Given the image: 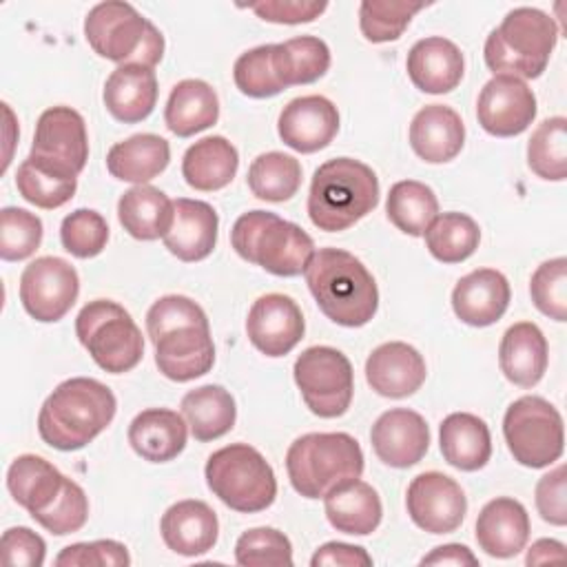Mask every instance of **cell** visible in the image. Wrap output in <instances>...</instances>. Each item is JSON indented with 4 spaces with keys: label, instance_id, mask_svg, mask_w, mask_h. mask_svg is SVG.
Segmentation results:
<instances>
[{
    "label": "cell",
    "instance_id": "cell-19",
    "mask_svg": "<svg viewBox=\"0 0 567 567\" xmlns=\"http://www.w3.org/2000/svg\"><path fill=\"white\" fill-rule=\"evenodd\" d=\"M279 137L297 153H317L326 148L339 131V111L323 95H303L290 100L279 113Z\"/></svg>",
    "mask_w": 567,
    "mask_h": 567
},
{
    "label": "cell",
    "instance_id": "cell-23",
    "mask_svg": "<svg viewBox=\"0 0 567 567\" xmlns=\"http://www.w3.org/2000/svg\"><path fill=\"white\" fill-rule=\"evenodd\" d=\"M217 226L219 217L208 202L179 197L173 202V224L164 246L182 261H202L217 244Z\"/></svg>",
    "mask_w": 567,
    "mask_h": 567
},
{
    "label": "cell",
    "instance_id": "cell-31",
    "mask_svg": "<svg viewBox=\"0 0 567 567\" xmlns=\"http://www.w3.org/2000/svg\"><path fill=\"white\" fill-rule=\"evenodd\" d=\"M64 483L66 476L38 454H22L13 458L7 472L9 494L31 514V518L53 505Z\"/></svg>",
    "mask_w": 567,
    "mask_h": 567
},
{
    "label": "cell",
    "instance_id": "cell-18",
    "mask_svg": "<svg viewBox=\"0 0 567 567\" xmlns=\"http://www.w3.org/2000/svg\"><path fill=\"white\" fill-rule=\"evenodd\" d=\"M372 450L390 467L416 465L430 447V427L425 419L408 408L383 412L370 430Z\"/></svg>",
    "mask_w": 567,
    "mask_h": 567
},
{
    "label": "cell",
    "instance_id": "cell-52",
    "mask_svg": "<svg viewBox=\"0 0 567 567\" xmlns=\"http://www.w3.org/2000/svg\"><path fill=\"white\" fill-rule=\"evenodd\" d=\"M2 563L18 567H40L47 556V543L29 527H9L0 540Z\"/></svg>",
    "mask_w": 567,
    "mask_h": 567
},
{
    "label": "cell",
    "instance_id": "cell-7",
    "mask_svg": "<svg viewBox=\"0 0 567 567\" xmlns=\"http://www.w3.org/2000/svg\"><path fill=\"white\" fill-rule=\"evenodd\" d=\"M286 470L297 494L323 498L339 483L361 478L363 452L346 432H310L290 443Z\"/></svg>",
    "mask_w": 567,
    "mask_h": 567
},
{
    "label": "cell",
    "instance_id": "cell-3",
    "mask_svg": "<svg viewBox=\"0 0 567 567\" xmlns=\"http://www.w3.org/2000/svg\"><path fill=\"white\" fill-rule=\"evenodd\" d=\"M303 275L319 310L330 321L346 328H359L377 315V281L352 252L341 248H319Z\"/></svg>",
    "mask_w": 567,
    "mask_h": 567
},
{
    "label": "cell",
    "instance_id": "cell-43",
    "mask_svg": "<svg viewBox=\"0 0 567 567\" xmlns=\"http://www.w3.org/2000/svg\"><path fill=\"white\" fill-rule=\"evenodd\" d=\"M16 186H18V193L22 195V199H27L29 204L44 208V210H53V208L64 206L75 195L78 177L64 175L60 171H53L49 166L33 162L31 157H27L18 166Z\"/></svg>",
    "mask_w": 567,
    "mask_h": 567
},
{
    "label": "cell",
    "instance_id": "cell-37",
    "mask_svg": "<svg viewBox=\"0 0 567 567\" xmlns=\"http://www.w3.org/2000/svg\"><path fill=\"white\" fill-rule=\"evenodd\" d=\"M182 416L190 427V434L206 443L228 434L237 419L235 399L221 385H199L188 390L182 399Z\"/></svg>",
    "mask_w": 567,
    "mask_h": 567
},
{
    "label": "cell",
    "instance_id": "cell-12",
    "mask_svg": "<svg viewBox=\"0 0 567 567\" xmlns=\"http://www.w3.org/2000/svg\"><path fill=\"white\" fill-rule=\"evenodd\" d=\"M292 374L312 414L337 419L348 412L354 394V372L341 350L312 346L297 357Z\"/></svg>",
    "mask_w": 567,
    "mask_h": 567
},
{
    "label": "cell",
    "instance_id": "cell-10",
    "mask_svg": "<svg viewBox=\"0 0 567 567\" xmlns=\"http://www.w3.org/2000/svg\"><path fill=\"white\" fill-rule=\"evenodd\" d=\"M75 334L91 359L111 374L133 370L144 357V337L128 310L111 299L89 301L75 317Z\"/></svg>",
    "mask_w": 567,
    "mask_h": 567
},
{
    "label": "cell",
    "instance_id": "cell-1",
    "mask_svg": "<svg viewBox=\"0 0 567 567\" xmlns=\"http://www.w3.org/2000/svg\"><path fill=\"white\" fill-rule=\"evenodd\" d=\"M146 332L155 346V365L166 379L186 383L210 372L215 343L208 317L190 297H159L146 312Z\"/></svg>",
    "mask_w": 567,
    "mask_h": 567
},
{
    "label": "cell",
    "instance_id": "cell-4",
    "mask_svg": "<svg viewBox=\"0 0 567 567\" xmlns=\"http://www.w3.org/2000/svg\"><path fill=\"white\" fill-rule=\"evenodd\" d=\"M379 204L377 173L352 157H337L321 164L310 182L308 215L326 233L354 226Z\"/></svg>",
    "mask_w": 567,
    "mask_h": 567
},
{
    "label": "cell",
    "instance_id": "cell-41",
    "mask_svg": "<svg viewBox=\"0 0 567 567\" xmlns=\"http://www.w3.org/2000/svg\"><path fill=\"white\" fill-rule=\"evenodd\" d=\"M301 186V164L279 151L261 153L248 168V188L264 202H288Z\"/></svg>",
    "mask_w": 567,
    "mask_h": 567
},
{
    "label": "cell",
    "instance_id": "cell-25",
    "mask_svg": "<svg viewBox=\"0 0 567 567\" xmlns=\"http://www.w3.org/2000/svg\"><path fill=\"white\" fill-rule=\"evenodd\" d=\"M476 543L494 558H512L529 540V516L523 503L509 496L492 498L476 518Z\"/></svg>",
    "mask_w": 567,
    "mask_h": 567
},
{
    "label": "cell",
    "instance_id": "cell-51",
    "mask_svg": "<svg viewBox=\"0 0 567 567\" xmlns=\"http://www.w3.org/2000/svg\"><path fill=\"white\" fill-rule=\"evenodd\" d=\"M53 563L58 567H126L131 556L117 540H91L66 545Z\"/></svg>",
    "mask_w": 567,
    "mask_h": 567
},
{
    "label": "cell",
    "instance_id": "cell-39",
    "mask_svg": "<svg viewBox=\"0 0 567 567\" xmlns=\"http://www.w3.org/2000/svg\"><path fill=\"white\" fill-rule=\"evenodd\" d=\"M385 213L401 233L421 237L430 221L439 215V199L427 184L403 179L390 186Z\"/></svg>",
    "mask_w": 567,
    "mask_h": 567
},
{
    "label": "cell",
    "instance_id": "cell-33",
    "mask_svg": "<svg viewBox=\"0 0 567 567\" xmlns=\"http://www.w3.org/2000/svg\"><path fill=\"white\" fill-rule=\"evenodd\" d=\"M171 162V146L155 133H137L117 142L106 153V168L120 182L135 186L151 182Z\"/></svg>",
    "mask_w": 567,
    "mask_h": 567
},
{
    "label": "cell",
    "instance_id": "cell-14",
    "mask_svg": "<svg viewBox=\"0 0 567 567\" xmlns=\"http://www.w3.org/2000/svg\"><path fill=\"white\" fill-rule=\"evenodd\" d=\"M78 295V270L62 257H38L20 275V301L35 321H60L73 308Z\"/></svg>",
    "mask_w": 567,
    "mask_h": 567
},
{
    "label": "cell",
    "instance_id": "cell-42",
    "mask_svg": "<svg viewBox=\"0 0 567 567\" xmlns=\"http://www.w3.org/2000/svg\"><path fill=\"white\" fill-rule=\"evenodd\" d=\"M527 166L547 182L567 177V120L563 115L543 120L536 126L527 142Z\"/></svg>",
    "mask_w": 567,
    "mask_h": 567
},
{
    "label": "cell",
    "instance_id": "cell-50",
    "mask_svg": "<svg viewBox=\"0 0 567 567\" xmlns=\"http://www.w3.org/2000/svg\"><path fill=\"white\" fill-rule=\"evenodd\" d=\"M89 518V498L84 489L66 478L60 496L53 501V505L40 514L33 516L35 523H40L47 532L55 536H66L73 532H80Z\"/></svg>",
    "mask_w": 567,
    "mask_h": 567
},
{
    "label": "cell",
    "instance_id": "cell-15",
    "mask_svg": "<svg viewBox=\"0 0 567 567\" xmlns=\"http://www.w3.org/2000/svg\"><path fill=\"white\" fill-rule=\"evenodd\" d=\"M405 507L412 523L423 532L450 534L461 527L467 512V498L452 476L423 472L408 485Z\"/></svg>",
    "mask_w": 567,
    "mask_h": 567
},
{
    "label": "cell",
    "instance_id": "cell-8",
    "mask_svg": "<svg viewBox=\"0 0 567 567\" xmlns=\"http://www.w3.org/2000/svg\"><path fill=\"white\" fill-rule=\"evenodd\" d=\"M89 47L111 62L153 69L164 55L162 31L133 4L109 0L95 4L84 18Z\"/></svg>",
    "mask_w": 567,
    "mask_h": 567
},
{
    "label": "cell",
    "instance_id": "cell-38",
    "mask_svg": "<svg viewBox=\"0 0 567 567\" xmlns=\"http://www.w3.org/2000/svg\"><path fill=\"white\" fill-rule=\"evenodd\" d=\"M272 69L284 89L317 82L330 69V49L317 35L272 44Z\"/></svg>",
    "mask_w": 567,
    "mask_h": 567
},
{
    "label": "cell",
    "instance_id": "cell-48",
    "mask_svg": "<svg viewBox=\"0 0 567 567\" xmlns=\"http://www.w3.org/2000/svg\"><path fill=\"white\" fill-rule=\"evenodd\" d=\"M233 78L237 89L255 100L272 97L284 91L272 69V44H261L244 51L233 66Z\"/></svg>",
    "mask_w": 567,
    "mask_h": 567
},
{
    "label": "cell",
    "instance_id": "cell-5",
    "mask_svg": "<svg viewBox=\"0 0 567 567\" xmlns=\"http://www.w3.org/2000/svg\"><path fill=\"white\" fill-rule=\"evenodd\" d=\"M558 40L551 16L534 7L512 9L485 40V64L494 75L534 80L543 75Z\"/></svg>",
    "mask_w": 567,
    "mask_h": 567
},
{
    "label": "cell",
    "instance_id": "cell-28",
    "mask_svg": "<svg viewBox=\"0 0 567 567\" xmlns=\"http://www.w3.org/2000/svg\"><path fill=\"white\" fill-rule=\"evenodd\" d=\"M106 111L124 124L146 120L157 102L155 71L142 64H122L106 78L102 93Z\"/></svg>",
    "mask_w": 567,
    "mask_h": 567
},
{
    "label": "cell",
    "instance_id": "cell-46",
    "mask_svg": "<svg viewBox=\"0 0 567 567\" xmlns=\"http://www.w3.org/2000/svg\"><path fill=\"white\" fill-rule=\"evenodd\" d=\"M60 241L66 252L78 259L97 257L109 241L106 219L91 208H78L62 219Z\"/></svg>",
    "mask_w": 567,
    "mask_h": 567
},
{
    "label": "cell",
    "instance_id": "cell-40",
    "mask_svg": "<svg viewBox=\"0 0 567 567\" xmlns=\"http://www.w3.org/2000/svg\"><path fill=\"white\" fill-rule=\"evenodd\" d=\"M430 255L443 264H461L474 255L481 241L478 224L465 213H441L425 228Z\"/></svg>",
    "mask_w": 567,
    "mask_h": 567
},
{
    "label": "cell",
    "instance_id": "cell-27",
    "mask_svg": "<svg viewBox=\"0 0 567 567\" xmlns=\"http://www.w3.org/2000/svg\"><path fill=\"white\" fill-rule=\"evenodd\" d=\"M186 419L168 408L142 410L128 425V443L148 463L173 461L186 447Z\"/></svg>",
    "mask_w": 567,
    "mask_h": 567
},
{
    "label": "cell",
    "instance_id": "cell-57",
    "mask_svg": "<svg viewBox=\"0 0 567 567\" xmlns=\"http://www.w3.org/2000/svg\"><path fill=\"white\" fill-rule=\"evenodd\" d=\"M563 560H565V545L554 538L536 540L525 556L527 565H545V563H563Z\"/></svg>",
    "mask_w": 567,
    "mask_h": 567
},
{
    "label": "cell",
    "instance_id": "cell-47",
    "mask_svg": "<svg viewBox=\"0 0 567 567\" xmlns=\"http://www.w3.org/2000/svg\"><path fill=\"white\" fill-rule=\"evenodd\" d=\"M42 241V221L38 215L7 206L0 210V257L22 261L31 257Z\"/></svg>",
    "mask_w": 567,
    "mask_h": 567
},
{
    "label": "cell",
    "instance_id": "cell-20",
    "mask_svg": "<svg viewBox=\"0 0 567 567\" xmlns=\"http://www.w3.org/2000/svg\"><path fill=\"white\" fill-rule=\"evenodd\" d=\"M425 374V359L416 348L403 341L381 343L365 361L368 385L388 399L414 394L423 385Z\"/></svg>",
    "mask_w": 567,
    "mask_h": 567
},
{
    "label": "cell",
    "instance_id": "cell-34",
    "mask_svg": "<svg viewBox=\"0 0 567 567\" xmlns=\"http://www.w3.org/2000/svg\"><path fill=\"white\" fill-rule=\"evenodd\" d=\"M217 117L219 100L208 82L188 78L173 86L164 109V122L171 133L177 137H190L210 128Z\"/></svg>",
    "mask_w": 567,
    "mask_h": 567
},
{
    "label": "cell",
    "instance_id": "cell-56",
    "mask_svg": "<svg viewBox=\"0 0 567 567\" xmlns=\"http://www.w3.org/2000/svg\"><path fill=\"white\" fill-rule=\"evenodd\" d=\"M421 565H454V567L472 565L474 567L478 565V558L472 554L470 547L461 543H447V545L434 547L427 556H423Z\"/></svg>",
    "mask_w": 567,
    "mask_h": 567
},
{
    "label": "cell",
    "instance_id": "cell-32",
    "mask_svg": "<svg viewBox=\"0 0 567 567\" xmlns=\"http://www.w3.org/2000/svg\"><path fill=\"white\" fill-rule=\"evenodd\" d=\"M439 443L443 458L461 472H476L492 456L489 427L470 412L447 414L439 427Z\"/></svg>",
    "mask_w": 567,
    "mask_h": 567
},
{
    "label": "cell",
    "instance_id": "cell-30",
    "mask_svg": "<svg viewBox=\"0 0 567 567\" xmlns=\"http://www.w3.org/2000/svg\"><path fill=\"white\" fill-rule=\"evenodd\" d=\"M323 509L328 523L343 534L368 536L372 534L383 516L381 498L372 485L361 478H350L332 487L323 496Z\"/></svg>",
    "mask_w": 567,
    "mask_h": 567
},
{
    "label": "cell",
    "instance_id": "cell-17",
    "mask_svg": "<svg viewBox=\"0 0 567 567\" xmlns=\"http://www.w3.org/2000/svg\"><path fill=\"white\" fill-rule=\"evenodd\" d=\"M303 315L297 301L281 292L259 297L248 310V341L266 357H284L303 339Z\"/></svg>",
    "mask_w": 567,
    "mask_h": 567
},
{
    "label": "cell",
    "instance_id": "cell-26",
    "mask_svg": "<svg viewBox=\"0 0 567 567\" xmlns=\"http://www.w3.org/2000/svg\"><path fill=\"white\" fill-rule=\"evenodd\" d=\"M465 144V124L461 115L445 104L423 106L410 124V146L427 164L454 159Z\"/></svg>",
    "mask_w": 567,
    "mask_h": 567
},
{
    "label": "cell",
    "instance_id": "cell-45",
    "mask_svg": "<svg viewBox=\"0 0 567 567\" xmlns=\"http://www.w3.org/2000/svg\"><path fill=\"white\" fill-rule=\"evenodd\" d=\"M235 560L244 567H290L292 545L275 527H252L237 538Z\"/></svg>",
    "mask_w": 567,
    "mask_h": 567
},
{
    "label": "cell",
    "instance_id": "cell-6",
    "mask_svg": "<svg viewBox=\"0 0 567 567\" xmlns=\"http://www.w3.org/2000/svg\"><path fill=\"white\" fill-rule=\"evenodd\" d=\"M230 244L241 259L277 277L306 272L315 255V241L301 226L268 210L244 213L233 224Z\"/></svg>",
    "mask_w": 567,
    "mask_h": 567
},
{
    "label": "cell",
    "instance_id": "cell-16",
    "mask_svg": "<svg viewBox=\"0 0 567 567\" xmlns=\"http://www.w3.org/2000/svg\"><path fill=\"white\" fill-rule=\"evenodd\" d=\"M476 117L489 135H520L536 117V95L525 80L514 75H494L478 93Z\"/></svg>",
    "mask_w": 567,
    "mask_h": 567
},
{
    "label": "cell",
    "instance_id": "cell-21",
    "mask_svg": "<svg viewBox=\"0 0 567 567\" xmlns=\"http://www.w3.org/2000/svg\"><path fill=\"white\" fill-rule=\"evenodd\" d=\"M509 281L494 268H478L461 277L452 290L454 315L474 328L496 323L509 306Z\"/></svg>",
    "mask_w": 567,
    "mask_h": 567
},
{
    "label": "cell",
    "instance_id": "cell-54",
    "mask_svg": "<svg viewBox=\"0 0 567 567\" xmlns=\"http://www.w3.org/2000/svg\"><path fill=\"white\" fill-rule=\"evenodd\" d=\"M261 20L275 24H301L317 20L326 9L328 2H308V0H264L248 4Z\"/></svg>",
    "mask_w": 567,
    "mask_h": 567
},
{
    "label": "cell",
    "instance_id": "cell-35",
    "mask_svg": "<svg viewBox=\"0 0 567 567\" xmlns=\"http://www.w3.org/2000/svg\"><path fill=\"white\" fill-rule=\"evenodd\" d=\"M239 168L237 148L221 135L202 137L182 159V175L195 190L210 193L228 186Z\"/></svg>",
    "mask_w": 567,
    "mask_h": 567
},
{
    "label": "cell",
    "instance_id": "cell-44",
    "mask_svg": "<svg viewBox=\"0 0 567 567\" xmlns=\"http://www.w3.org/2000/svg\"><path fill=\"white\" fill-rule=\"evenodd\" d=\"M423 2L405 0H363L359 4V27L368 42H392L403 35Z\"/></svg>",
    "mask_w": 567,
    "mask_h": 567
},
{
    "label": "cell",
    "instance_id": "cell-22",
    "mask_svg": "<svg viewBox=\"0 0 567 567\" xmlns=\"http://www.w3.org/2000/svg\"><path fill=\"white\" fill-rule=\"evenodd\" d=\"M159 532L171 551L179 556H202L215 547L219 520L208 503L186 498L162 514Z\"/></svg>",
    "mask_w": 567,
    "mask_h": 567
},
{
    "label": "cell",
    "instance_id": "cell-13",
    "mask_svg": "<svg viewBox=\"0 0 567 567\" xmlns=\"http://www.w3.org/2000/svg\"><path fill=\"white\" fill-rule=\"evenodd\" d=\"M29 157L42 166L78 177L89 159L84 117L71 106L47 109L38 117Z\"/></svg>",
    "mask_w": 567,
    "mask_h": 567
},
{
    "label": "cell",
    "instance_id": "cell-53",
    "mask_svg": "<svg viewBox=\"0 0 567 567\" xmlns=\"http://www.w3.org/2000/svg\"><path fill=\"white\" fill-rule=\"evenodd\" d=\"M536 509L549 525H567V496H565V465L543 474L536 483Z\"/></svg>",
    "mask_w": 567,
    "mask_h": 567
},
{
    "label": "cell",
    "instance_id": "cell-24",
    "mask_svg": "<svg viewBox=\"0 0 567 567\" xmlns=\"http://www.w3.org/2000/svg\"><path fill=\"white\" fill-rule=\"evenodd\" d=\"M412 84L432 95L454 91L465 73V60L461 49L447 38H423L419 40L405 62Z\"/></svg>",
    "mask_w": 567,
    "mask_h": 567
},
{
    "label": "cell",
    "instance_id": "cell-9",
    "mask_svg": "<svg viewBox=\"0 0 567 567\" xmlns=\"http://www.w3.org/2000/svg\"><path fill=\"white\" fill-rule=\"evenodd\" d=\"M204 476L208 489L235 512H261L277 496V478L270 463L248 443H233L213 452Z\"/></svg>",
    "mask_w": 567,
    "mask_h": 567
},
{
    "label": "cell",
    "instance_id": "cell-29",
    "mask_svg": "<svg viewBox=\"0 0 567 567\" xmlns=\"http://www.w3.org/2000/svg\"><path fill=\"white\" fill-rule=\"evenodd\" d=\"M547 339L532 321L509 326L501 339L498 363L505 379L518 388H534L547 370Z\"/></svg>",
    "mask_w": 567,
    "mask_h": 567
},
{
    "label": "cell",
    "instance_id": "cell-49",
    "mask_svg": "<svg viewBox=\"0 0 567 567\" xmlns=\"http://www.w3.org/2000/svg\"><path fill=\"white\" fill-rule=\"evenodd\" d=\"M534 306L554 321L567 319V259L556 257L543 261L529 281Z\"/></svg>",
    "mask_w": 567,
    "mask_h": 567
},
{
    "label": "cell",
    "instance_id": "cell-11",
    "mask_svg": "<svg viewBox=\"0 0 567 567\" xmlns=\"http://www.w3.org/2000/svg\"><path fill=\"white\" fill-rule=\"evenodd\" d=\"M503 436L514 461L540 470L563 454V416L547 399L525 394L507 408L503 416Z\"/></svg>",
    "mask_w": 567,
    "mask_h": 567
},
{
    "label": "cell",
    "instance_id": "cell-2",
    "mask_svg": "<svg viewBox=\"0 0 567 567\" xmlns=\"http://www.w3.org/2000/svg\"><path fill=\"white\" fill-rule=\"evenodd\" d=\"M115 410L117 401L111 388L91 377H73L62 381L42 403L38 434L47 445L73 452L102 434Z\"/></svg>",
    "mask_w": 567,
    "mask_h": 567
},
{
    "label": "cell",
    "instance_id": "cell-55",
    "mask_svg": "<svg viewBox=\"0 0 567 567\" xmlns=\"http://www.w3.org/2000/svg\"><path fill=\"white\" fill-rule=\"evenodd\" d=\"M310 565L312 567H370L372 556L359 545L330 540L312 554Z\"/></svg>",
    "mask_w": 567,
    "mask_h": 567
},
{
    "label": "cell",
    "instance_id": "cell-36",
    "mask_svg": "<svg viewBox=\"0 0 567 567\" xmlns=\"http://www.w3.org/2000/svg\"><path fill=\"white\" fill-rule=\"evenodd\" d=\"M117 219L122 228L140 241L164 239L173 224V202L164 190L151 184H140L120 197Z\"/></svg>",
    "mask_w": 567,
    "mask_h": 567
}]
</instances>
